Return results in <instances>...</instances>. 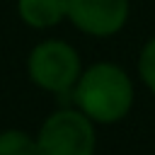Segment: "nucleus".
Returning a JSON list of instances; mask_svg holds the SVG:
<instances>
[{"instance_id":"423d86ee","label":"nucleus","mask_w":155,"mask_h":155,"mask_svg":"<svg viewBox=\"0 0 155 155\" xmlns=\"http://www.w3.org/2000/svg\"><path fill=\"white\" fill-rule=\"evenodd\" d=\"M0 155H36V140L24 128L0 131Z\"/></svg>"},{"instance_id":"39448f33","label":"nucleus","mask_w":155,"mask_h":155,"mask_svg":"<svg viewBox=\"0 0 155 155\" xmlns=\"http://www.w3.org/2000/svg\"><path fill=\"white\" fill-rule=\"evenodd\" d=\"M65 0H17L19 19L31 29H48L65 19Z\"/></svg>"},{"instance_id":"0eeeda50","label":"nucleus","mask_w":155,"mask_h":155,"mask_svg":"<svg viewBox=\"0 0 155 155\" xmlns=\"http://www.w3.org/2000/svg\"><path fill=\"white\" fill-rule=\"evenodd\" d=\"M138 73L143 78V82L155 92V36L143 46L140 58H138Z\"/></svg>"},{"instance_id":"20e7f679","label":"nucleus","mask_w":155,"mask_h":155,"mask_svg":"<svg viewBox=\"0 0 155 155\" xmlns=\"http://www.w3.org/2000/svg\"><path fill=\"white\" fill-rule=\"evenodd\" d=\"M70 19L90 36H111L128 19V0H65Z\"/></svg>"},{"instance_id":"7ed1b4c3","label":"nucleus","mask_w":155,"mask_h":155,"mask_svg":"<svg viewBox=\"0 0 155 155\" xmlns=\"http://www.w3.org/2000/svg\"><path fill=\"white\" fill-rule=\"evenodd\" d=\"M92 124L80 109H56L34 136L36 155H94L97 133Z\"/></svg>"},{"instance_id":"f257e3e1","label":"nucleus","mask_w":155,"mask_h":155,"mask_svg":"<svg viewBox=\"0 0 155 155\" xmlns=\"http://www.w3.org/2000/svg\"><path fill=\"white\" fill-rule=\"evenodd\" d=\"M75 109L94 124H114L124 119L133 104V85L116 63H92L73 87Z\"/></svg>"},{"instance_id":"f03ea898","label":"nucleus","mask_w":155,"mask_h":155,"mask_svg":"<svg viewBox=\"0 0 155 155\" xmlns=\"http://www.w3.org/2000/svg\"><path fill=\"white\" fill-rule=\"evenodd\" d=\"M80 73H82L80 56L63 39L39 41L27 56L29 80L39 90H46V92H53V94L73 92Z\"/></svg>"}]
</instances>
